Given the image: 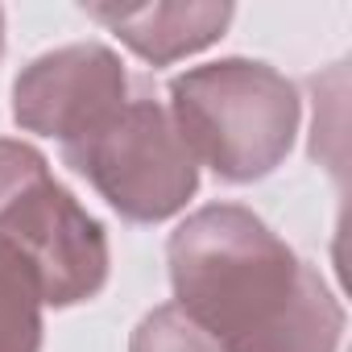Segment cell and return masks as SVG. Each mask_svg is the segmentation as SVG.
Segmentation results:
<instances>
[{
	"label": "cell",
	"mask_w": 352,
	"mask_h": 352,
	"mask_svg": "<svg viewBox=\"0 0 352 352\" xmlns=\"http://www.w3.org/2000/svg\"><path fill=\"white\" fill-rule=\"evenodd\" d=\"M179 307L224 352H336L344 311L253 212L220 204L170 236Z\"/></svg>",
	"instance_id": "6da1fadb"
},
{
	"label": "cell",
	"mask_w": 352,
	"mask_h": 352,
	"mask_svg": "<svg viewBox=\"0 0 352 352\" xmlns=\"http://www.w3.org/2000/svg\"><path fill=\"white\" fill-rule=\"evenodd\" d=\"M170 120L195 166H212L228 183H253L286 157L298 96L265 63L228 58L170 83Z\"/></svg>",
	"instance_id": "7a4b0ae2"
},
{
	"label": "cell",
	"mask_w": 352,
	"mask_h": 352,
	"mask_svg": "<svg viewBox=\"0 0 352 352\" xmlns=\"http://www.w3.org/2000/svg\"><path fill=\"white\" fill-rule=\"evenodd\" d=\"M0 257L50 307L83 302L108 278L104 228L54 183L46 157L21 141H0Z\"/></svg>",
	"instance_id": "3957f363"
},
{
	"label": "cell",
	"mask_w": 352,
	"mask_h": 352,
	"mask_svg": "<svg viewBox=\"0 0 352 352\" xmlns=\"http://www.w3.org/2000/svg\"><path fill=\"white\" fill-rule=\"evenodd\" d=\"M63 153L124 220L137 224L174 216L199 187L195 157L170 112L153 100H129L108 124L63 145Z\"/></svg>",
	"instance_id": "277c9868"
},
{
	"label": "cell",
	"mask_w": 352,
	"mask_h": 352,
	"mask_svg": "<svg viewBox=\"0 0 352 352\" xmlns=\"http://www.w3.org/2000/svg\"><path fill=\"white\" fill-rule=\"evenodd\" d=\"M124 91L129 79L112 50L96 42L63 46L54 54H42L13 83V116L21 129L71 145L108 124L129 104Z\"/></svg>",
	"instance_id": "5b68a950"
},
{
	"label": "cell",
	"mask_w": 352,
	"mask_h": 352,
	"mask_svg": "<svg viewBox=\"0 0 352 352\" xmlns=\"http://www.w3.org/2000/svg\"><path fill=\"white\" fill-rule=\"evenodd\" d=\"M120 42L149 63H174L212 46L232 21L228 5H149V9H87Z\"/></svg>",
	"instance_id": "8992f818"
},
{
	"label": "cell",
	"mask_w": 352,
	"mask_h": 352,
	"mask_svg": "<svg viewBox=\"0 0 352 352\" xmlns=\"http://www.w3.org/2000/svg\"><path fill=\"white\" fill-rule=\"evenodd\" d=\"M42 348V298L34 282L0 257V352Z\"/></svg>",
	"instance_id": "52a82bcc"
},
{
	"label": "cell",
	"mask_w": 352,
	"mask_h": 352,
	"mask_svg": "<svg viewBox=\"0 0 352 352\" xmlns=\"http://www.w3.org/2000/svg\"><path fill=\"white\" fill-rule=\"evenodd\" d=\"M133 352H224L179 302L157 307L133 331Z\"/></svg>",
	"instance_id": "ba28073f"
},
{
	"label": "cell",
	"mask_w": 352,
	"mask_h": 352,
	"mask_svg": "<svg viewBox=\"0 0 352 352\" xmlns=\"http://www.w3.org/2000/svg\"><path fill=\"white\" fill-rule=\"evenodd\" d=\"M0 46H5V21H0Z\"/></svg>",
	"instance_id": "9c48e42d"
}]
</instances>
